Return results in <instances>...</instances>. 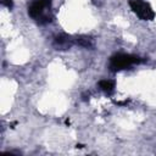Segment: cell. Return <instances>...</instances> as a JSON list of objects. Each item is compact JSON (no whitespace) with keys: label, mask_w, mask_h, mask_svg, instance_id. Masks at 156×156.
I'll return each instance as SVG.
<instances>
[{"label":"cell","mask_w":156,"mask_h":156,"mask_svg":"<svg viewBox=\"0 0 156 156\" xmlns=\"http://www.w3.org/2000/svg\"><path fill=\"white\" fill-rule=\"evenodd\" d=\"M28 15L39 24H46L52 21L51 0H33L28 6Z\"/></svg>","instance_id":"obj_1"},{"label":"cell","mask_w":156,"mask_h":156,"mask_svg":"<svg viewBox=\"0 0 156 156\" xmlns=\"http://www.w3.org/2000/svg\"><path fill=\"white\" fill-rule=\"evenodd\" d=\"M141 62L140 57L135 56V55H130V54H115L113 56H111L110 58V69L116 72V71H121V69H126L129 68L133 65H136Z\"/></svg>","instance_id":"obj_2"},{"label":"cell","mask_w":156,"mask_h":156,"mask_svg":"<svg viewBox=\"0 0 156 156\" xmlns=\"http://www.w3.org/2000/svg\"><path fill=\"white\" fill-rule=\"evenodd\" d=\"M129 6L132 9V11L136 15V17H139L143 21H151L155 18V12L152 10V7L141 0H130L129 1Z\"/></svg>","instance_id":"obj_3"},{"label":"cell","mask_w":156,"mask_h":156,"mask_svg":"<svg viewBox=\"0 0 156 156\" xmlns=\"http://www.w3.org/2000/svg\"><path fill=\"white\" fill-rule=\"evenodd\" d=\"M74 44H76L74 37L65 34V33L56 35L54 38V41H52V45L56 50H67V49L72 48Z\"/></svg>","instance_id":"obj_4"},{"label":"cell","mask_w":156,"mask_h":156,"mask_svg":"<svg viewBox=\"0 0 156 156\" xmlns=\"http://www.w3.org/2000/svg\"><path fill=\"white\" fill-rule=\"evenodd\" d=\"M76 39V44H78L79 46H83V48H87V49H90L93 48V39L90 37H87V35H78V37H74Z\"/></svg>","instance_id":"obj_5"},{"label":"cell","mask_w":156,"mask_h":156,"mask_svg":"<svg viewBox=\"0 0 156 156\" xmlns=\"http://www.w3.org/2000/svg\"><path fill=\"white\" fill-rule=\"evenodd\" d=\"M99 87L106 94H111L115 90V82L110 80V79H102V80L99 82Z\"/></svg>","instance_id":"obj_6"},{"label":"cell","mask_w":156,"mask_h":156,"mask_svg":"<svg viewBox=\"0 0 156 156\" xmlns=\"http://www.w3.org/2000/svg\"><path fill=\"white\" fill-rule=\"evenodd\" d=\"M1 4L4 6H6L7 9H12V6H13V1L12 0H1Z\"/></svg>","instance_id":"obj_7"}]
</instances>
